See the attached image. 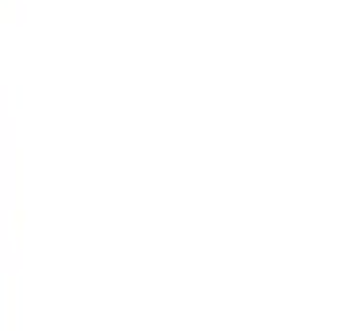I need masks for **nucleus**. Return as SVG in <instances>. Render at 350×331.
<instances>
[]
</instances>
